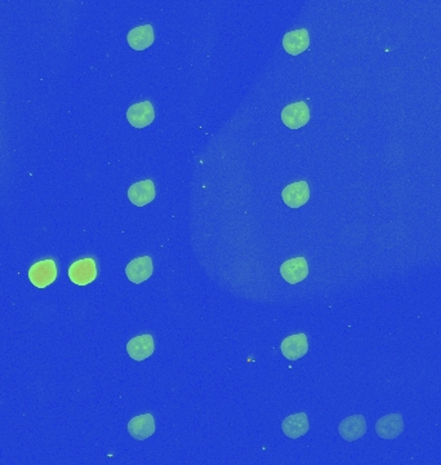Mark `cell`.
<instances>
[{"label":"cell","instance_id":"16","mask_svg":"<svg viewBox=\"0 0 441 465\" xmlns=\"http://www.w3.org/2000/svg\"><path fill=\"white\" fill-rule=\"evenodd\" d=\"M154 39H155L154 29L151 25H142L139 28H134L127 35L128 44L136 51H143L149 48L152 46Z\"/></svg>","mask_w":441,"mask_h":465},{"label":"cell","instance_id":"1","mask_svg":"<svg viewBox=\"0 0 441 465\" xmlns=\"http://www.w3.org/2000/svg\"><path fill=\"white\" fill-rule=\"evenodd\" d=\"M281 121L291 130H298L306 126L310 121V109L307 103L298 101L285 106L281 112Z\"/></svg>","mask_w":441,"mask_h":465},{"label":"cell","instance_id":"14","mask_svg":"<svg viewBox=\"0 0 441 465\" xmlns=\"http://www.w3.org/2000/svg\"><path fill=\"white\" fill-rule=\"evenodd\" d=\"M155 195V185L151 180L136 182L128 189V198L137 207H143L152 202Z\"/></svg>","mask_w":441,"mask_h":465},{"label":"cell","instance_id":"8","mask_svg":"<svg viewBox=\"0 0 441 465\" xmlns=\"http://www.w3.org/2000/svg\"><path fill=\"white\" fill-rule=\"evenodd\" d=\"M154 273V265L150 256H142L132 260L125 268V274L132 284H141L147 281Z\"/></svg>","mask_w":441,"mask_h":465},{"label":"cell","instance_id":"9","mask_svg":"<svg viewBox=\"0 0 441 465\" xmlns=\"http://www.w3.org/2000/svg\"><path fill=\"white\" fill-rule=\"evenodd\" d=\"M340 435L347 442H353L367 433V422L362 415H353L342 420L338 426Z\"/></svg>","mask_w":441,"mask_h":465},{"label":"cell","instance_id":"15","mask_svg":"<svg viewBox=\"0 0 441 465\" xmlns=\"http://www.w3.org/2000/svg\"><path fill=\"white\" fill-rule=\"evenodd\" d=\"M283 433L291 439H297L302 435H306L310 429L309 424V417L305 413H298V414L291 415L287 419H284L281 424Z\"/></svg>","mask_w":441,"mask_h":465},{"label":"cell","instance_id":"10","mask_svg":"<svg viewBox=\"0 0 441 465\" xmlns=\"http://www.w3.org/2000/svg\"><path fill=\"white\" fill-rule=\"evenodd\" d=\"M404 431V420L400 414L386 415L376 423V432L382 439H395Z\"/></svg>","mask_w":441,"mask_h":465},{"label":"cell","instance_id":"4","mask_svg":"<svg viewBox=\"0 0 441 465\" xmlns=\"http://www.w3.org/2000/svg\"><path fill=\"white\" fill-rule=\"evenodd\" d=\"M283 202L291 208H300L310 199V188L306 181H297L289 184L281 192Z\"/></svg>","mask_w":441,"mask_h":465},{"label":"cell","instance_id":"3","mask_svg":"<svg viewBox=\"0 0 441 465\" xmlns=\"http://www.w3.org/2000/svg\"><path fill=\"white\" fill-rule=\"evenodd\" d=\"M97 277V265L93 259H81L69 268V278L72 284L87 286L92 284Z\"/></svg>","mask_w":441,"mask_h":465},{"label":"cell","instance_id":"12","mask_svg":"<svg viewBox=\"0 0 441 465\" xmlns=\"http://www.w3.org/2000/svg\"><path fill=\"white\" fill-rule=\"evenodd\" d=\"M310 47V34L306 29L287 32L283 38V48L291 56H298Z\"/></svg>","mask_w":441,"mask_h":465},{"label":"cell","instance_id":"13","mask_svg":"<svg viewBox=\"0 0 441 465\" xmlns=\"http://www.w3.org/2000/svg\"><path fill=\"white\" fill-rule=\"evenodd\" d=\"M128 433L137 441L150 438L155 433V420L151 414L139 415L128 423Z\"/></svg>","mask_w":441,"mask_h":465},{"label":"cell","instance_id":"11","mask_svg":"<svg viewBox=\"0 0 441 465\" xmlns=\"http://www.w3.org/2000/svg\"><path fill=\"white\" fill-rule=\"evenodd\" d=\"M154 349H155L154 339L149 334L136 336L127 344V352L130 354V357L139 362L151 357L154 353Z\"/></svg>","mask_w":441,"mask_h":465},{"label":"cell","instance_id":"6","mask_svg":"<svg viewBox=\"0 0 441 465\" xmlns=\"http://www.w3.org/2000/svg\"><path fill=\"white\" fill-rule=\"evenodd\" d=\"M281 353L289 361H298L309 352V342L305 334L291 335L285 337L280 345Z\"/></svg>","mask_w":441,"mask_h":465},{"label":"cell","instance_id":"2","mask_svg":"<svg viewBox=\"0 0 441 465\" xmlns=\"http://www.w3.org/2000/svg\"><path fill=\"white\" fill-rule=\"evenodd\" d=\"M57 278V266L53 260H43L34 264L29 270L31 284L38 288H45Z\"/></svg>","mask_w":441,"mask_h":465},{"label":"cell","instance_id":"7","mask_svg":"<svg viewBox=\"0 0 441 465\" xmlns=\"http://www.w3.org/2000/svg\"><path fill=\"white\" fill-rule=\"evenodd\" d=\"M127 119L134 128H145L155 119V110L150 101H142L132 105L127 110Z\"/></svg>","mask_w":441,"mask_h":465},{"label":"cell","instance_id":"5","mask_svg":"<svg viewBox=\"0 0 441 465\" xmlns=\"http://www.w3.org/2000/svg\"><path fill=\"white\" fill-rule=\"evenodd\" d=\"M280 274L284 281L289 284H297L307 278L309 264L305 257H294L287 260L280 266Z\"/></svg>","mask_w":441,"mask_h":465}]
</instances>
